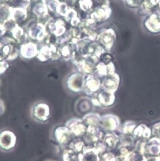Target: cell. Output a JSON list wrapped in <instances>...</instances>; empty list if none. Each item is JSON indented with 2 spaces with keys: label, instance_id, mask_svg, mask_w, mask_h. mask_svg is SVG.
<instances>
[{
  "label": "cell",
  "instance_id": "8992f818",
  "mask_svg": "<svg viewBox=\"0 0 160 161\" xmlns=\"http://www.w3.org/2000/svg\"><path fill=\"white\" fill-rule=\"evenodd\" d=\"M88 0H82L80 2V5H81V8L83 10H87V9L88 8V6H89V3L87 4V3H88Z\"/></svg>",
  "mask_w": 160,
  "mask_h": 161
},
{
  "label": "cell",
  "instance_id": "3957f363",
  "mask_svg": "<svg viewBox=\"0 0 160 161\" xmlns=\"http://www.w3.org/2000/svg\"><path fill=\"white\" fill-rule=\"evenodd\" d=\"M13 14V16L14 18H15L16 20H21L24 17L25 13L22 10H14Z\"/></svg>",
  "mask_w": 160,
  "mask_h": 161
},
{
  "label": "cell",
  "instance_id": "5b68a950",
  "mask_svg": "<svg viewBox=\"0 0 160 161\" xmlns=\"http://www.w3.org/2000/svg\"><path fill=\"white\" fill-rule=\"evenodd\" d=\"M48 4L50 9L52 11H54V9L57 7V3L55 0H49Z\"/></svg>",
  "mask_w": 160,
  "mask_h": 161
},
{
  "label": "cell",
  "instance_id": "52a82bcc",
  "mask_svg": "<svg viewBox=\"0 0 160 161\" xmlns=\"http://www.w3.org/2000/svg\"><path fill=\"white\" fill-rule=\"evenodd\" d=\"M76 15L75 12L74 11H69V13L67 14V16L69 19L70 18H73L74 17V16Z\"/></svg>",
  "mask_w": 160,
  "mask_h": 161
},
{
  "label": "cell",
  "instance_id": "277c9868",
  "mask_svg": "<svg viewBox=\"0 0 160 161\" xmlns=\"http://www.w3.org/2000/svg\"><path fill=\"white\" fill-rule=\"evenodd\" d=\"M57 10H58V13L63 15L67 14V6L65 3H61L60 5L58 6Z\"/></svg>",
  "mask_w": 160,
  "mask_h": 161
},
{
  "label": "cell",
  "instance_id": "7a4b0ae2",
  "mask_svg": "<svg viewBox=\"0 0 160 161\" xmlns=\"http://www.w3.org/2000/svg\"><path fill=\"white\" fill-rule=\"evenodd\" d=\"M46 7L42 4H39L34 8V12L36 14L40 16L46 13Z\"/></svg>",
  "mask_w": 160,
  "mask_h": 161
},
{
  "label": "cell",
  "instance_id": "6da1fadb",
  "mask_svg": "<svg viewBox=\"0 0 160 161\" xmlns=\"http://www.w3.org/2000/svg\"><path fill=\"white\" fill-rule=\"evenodd\" d=\"M12 135L5 134L1 137V146L5 149H9L13 147L14 144V139Z\"/></svg>",
  "mask_w": 160,
  "mask_h": 161
}]
</instances>
